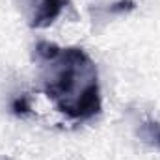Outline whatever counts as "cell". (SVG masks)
Listing matches in <instances>:
<instances>
[{
    "label": "cell",
    "instance_id": "1",
    "mask_svg": "<svg viewBox=\"0 0 160 160\" xmlns=\"http://www.w3.org/2000/svg\"><path fill=\"white\" fill-rule=\"evenodd\" d=\"M41 88L54 108L73 121H88L101 114L99 71L91 56L80 47L36 45Z\"/></svg>",
    "mask_w": 160,
    "mask_h": 160
},
{
    "label": "cell",
    "instance_id": "2",
    "mask_svg": "<svg viewBox=\"0 0 160 160\" xmlns=\"http://www.w3.org/2000/svg\"><path fill=\"white\" fill-rule=\"evenodd\" d=\"M67 0H30V15L28 24L32 28H47L50 26L65 9Z\"/></svg>",
    "mask_w": 160,
    "mask_h": 160
},
{
    "label": "cell",
    "instance_id": "3",
    "mask_svg": "<svg viewBox=\"0 0 160 160\" xmlns=\"http://www.w3.org/2000/svg\"><path fill=\"white\" fill-rule=\"evenodd\" d=\"M138 134H140V138L145 143H149L151 147L160 151V123L158 121L149 119V118L143 119L140 123V127H138Z\"/></svg>",
    "mask_w": 160,
    "mask_h": 160
},
{
    "label": "cell",
    "instance_id": "4",
    "mask_svg": "<svg viewBox=\"0 0 160 160\" xmlns=\"http://www.w3.org/2000/svg\"><path fill=\"white\" fill-rule=\"evenodd\" d=\"M13 114H17V116H24V114H30V102H28V97L26 95H21V97H17L15 101H13Z\"/></svg>",
    "mask_w": 160,
    "mask_h": 160
},
{
    "label": "cell",
    "instance_id": "5",
    "mask_svg": "<svg viewBox=\"0 0 160 160\" xmlns=\"http://www.w3.org/2000/svg\"><path fill=\"white\" fill-rule=\"evenodd\" d=\"M134 8H136V4H134L132 0H119V2H116V4H112V6L108 8V11H110V13H123V11L134 9Z\"/></svg>",
    "mask_w": 160,
    "mask_h": 160
}]
</instances>
